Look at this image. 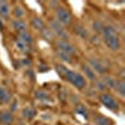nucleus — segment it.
<instances>
[{
    "mask_svg": "<svg viewBox=\"0 0 125 125\" xmlns=\"http://www.w3.org/2000/svg\"><path fill=\"white\" fill-rule=\"evenodd\" d=\"M56 71H58V74L62 79H65L66 81H69L70 84L74 85L75 88H78V89L85 88L86 80H85V78L81 74H79V73L71 71L66 66H62V65H56Z\"/></svg>",
    "mask_w": 125,
    "mask_h": 125,
    "instance_id": "obj_1",
    "label": "nucleus"
},
{
    "mask_svg": "<svg viewBox=\"0 0 125 125\" xmlns=\"http://www.w3.org/2000/svg\"><path fill=\"white\" fill-rule=\"evenodd\" d=\"M103 40L105 45L110 49L116 51L120 49V39L119 35L116 33V30L114 29L113 26H104L103 28Z\"/></svg>",
    "mask_w": 125,
    "mask_h": 125,
    "instance_id": "obj_2",
    "label": "nucleus"
},
{
    "mask_svg": "<svg viewBox=\"0 0 125 125\" xmlns=\"http://www.w3.org/2000/svg\"><path fill=\"white\" fill-rule=\"evenodd\" d=\"M55 15H56V21L61 26H66V25H69L71 23V14H70L69 10L66 8H64V6L56 8Z\"/></svg>",
    "mask_w": 125,
    "mask_h": 125,
    "instance_id": "obj_3",
    "label": "nucleus"
},
{
    "mask_svg": "<svg viewBox=\"0 0 125 125\" xmlns=\"http://www.w3.org/2000/svg\"><path fill=\"white\" fill-rule=\"evenodd\" d=\"M50 30H51V33L55 34L60 40L68 41L69 35H68V33H66L65 28H62V26L56 21V20H51V21H50Z\"/></svg>",
    "mask_w": 125,
    "mask_h": 125,
    "instance_id": "obj_4",
    "label": "nucleus"
},
{
    "mask_svg": "<svg viewBox=\"0 0 125 125\" xmlns=\"http://www.w3.org/2000/svg\"><path fill=\"white\" fill-rule=\"evenodd\" d=\"M100 101H101V104L105 108H108V109H110V110H113V111H116L118 109H119V103L116 101V99L114 98L113 95H110V94H101L100 95Z\"/></svg>",
    "mask_w": 125,
    "mask_h": 125,
    "instance_id": "obj_5",
    "label": "nucleus"
},
{
    "mask_svg": "<svg viewBox=\"0 0 125 125\" xmlns=\"http://www.w3.org/2000/svg\"><path fill=\"white\" fill-rule=\"evenodd\" d=\"M58 48H59V51H61V53H65V54H68V55L75 54V48L70 43H68V41L59 40V41H58Z\"/></svg>",
    "mask_w": 125,
    "mask_h": 125,
    "instance_id": "obj_6",
    "label": "nucleus"
},
{
    "mask_svg": "<svg viewBox=\"0 0 125 125\" xmlns=\"http://www.w3.org/2000/svg\"><path fill=\"white\" fill-rule=\"evenodd\" d=\"M89 62H90V65H91L90 68L94 71H98V73H100V74H103V73L106 71V68H105V65H104L103 61H100L98 59H90Z\"/></svg>",
    "mask_w": 125,
    "mask_h": 125,
    "instance_id": "obj_7",
    "label": "nucleus"
},
{
    "mask_svg": "<svg viewBox=\"0 0 125 125\" xmlns=\"http://www.w3.org/2000/svg\"><path fill=\"white\" fill-rule=\"evenodd\" d=\"M14 121L13 118V114L10 111H1L0 113V123L4 124V125H10Z\"/></svg>",
    "mask_w": 125,
    "mask_h": 125,
    "instance_id": "obj_8",
    "label": "nucleus"
},
{
    "mask_svg": "<svg viewBox=\"0 0 125 125\" xmlns=\"http://www.w3.org/2000/svg\"><path fill=\"white\" fill-rule=\"evenodd\" d=\"M11 100V94L6 88H0V103L8 104Z\"/></svg>",
    "mask_w": 125,
    "mask_h": 125,
    "instance_id": "obj_9",
    "label": "nucleus"
},
{
    "mask_svg": "<svg viewBox=\"0 0 125 125\" xmlns=\"http://www.w3.org/2000/svg\"><path fill=\"white\" fill-rule=\"evenodd\" d=\"M13 28L19 33H23V31H26V23L21 19H16L13 21Z\"/></svg>",
    "mask_w": 125,
    "mask_h": 125,
    "instance_id": "obj_10",
    "label": "nucleus"
},
{
    "mask_svg": "<svg viewBox=\"0 0 125 125\" xmlns=\"http://www.w3.org/2000/svg\"><path fill=\"white\" fill-rule=\"evenodd\" d=\"M10 14V6L8 1H0V15L3 18H8Z\"/></svg>",
    "mask_w": 125,
    "mask_h": 125,
    "instance_id": "obj_11",
    "label": "nucleus"
},
{
    "mask_svg": "<svg viewBox=\"0 0 125 125\" xmlns=\"http://www.w3.org/2000/svg\"><path fill=\"white\" fill-rule=\"evenodd\" d=\"M18 40L23 41L24 44L29 45L31 41H33V38H31V35L28 33V31H23V33H19V39Z\"/></svg>",
    "mask_w": 125,
    "mask_h": 125,
    "instance_id": "obj_12",
    "label": "nucleus"
},
{
    "mask_svg": "<svg viewBox=\"0 0 125 125\" xmlns=\"http://www.w3.org/2000/svg\"><path fill=\"white\" fill-rule=\"evenodd\" d=\"M31 25H33V28L36 29V30H43L44 29V21L40 18H34L31 20Z\"/></svg>",
    "mask_w": 125,
    "mask_h": 125,
    "instance_id": "obj_13",
    "label": "nucleus"
},
{
    "mask_svg": "<svg viewBox=\"0 0 125 125\" xmlns=\"http://www.w3.org/2000/svg\"><path fill=\"white\" fill-rule=\"evenodd\" d=\"M83 70H84V73H85V75L89 78V79H91V80H94L95 79V73H94V70L90 68V66H84L83 68Z\"/></svg>",
    "mask_w": 125,
    "mask_h": 125,
    "instance_id": "obj_14",
    "label": "nucleus"
},
{
    "mask_svg": "<svg viewBox=\"0 0 125 125\" xmlns=\"http://www.w3.org/2000/svg\"><path fill=\"white\" fill-rule=\"evenodd\" d=\"M95 123L98 125H111V121L106 118H104V116H98L95 119Z\"/></svg>",
    "mask_w": 125,
    "mask_h": 125,
    "instance_id": "obj_15",
    "label": "nucleus"
},
{
    "mask_svg": "<svg viewBox=\"0 0 125 125\" xmlns=\"http://www.w3.org/2000/svg\"><path fill=\"white\" fill-rule=\"evenodd\" d=\"M24 116L25 118H28V119H31L34 115H35V110L34 109H31V108H26L25 110H24Z\"/></svg>",
    "mask_w": 125,
    "mask_h": 125,
    "instance_id": "obj_16",
    "label": "nucleus"
},
{
    "mask_svg": "<svg viewBox=\"0 0 125 125\" xmlns=\"http://www.w3.org/2000/svg\"><path fill=\"white\" fill-rule=\"evenodd\" d=\"M16 48H18L20 51H28V48H29V45L24 44L23 41H20V40H16Z\"/></svg>",
    "mask_w": 125,
    "mask_h": 125,
    "instance_id": "obj_17",
    "label": "nucleus"
},
{
    "mask_svg": "<svg viewBox=\"0 0 125 125\" xmlns=\"http://www.w3.org/2000/svg\"><path fill=\"white\" fill-rule=\"evenodd\" d=\"M14 13H15V16L18 18V19H20L23 15H24V11H23V9L20 8V6H18V8H15V10H14Z\"/></svg>",
    "mask_w": 125,
    "mask_h": 125,
    "instance_id": "obj_18",
    "label": "nucleus"
},
{
    "mask_svg": "<svg viewBox=\"0 0 125 125\" xmlns=\"http://www.w3.org/2000/svg\"><path fill=\"white\" fill-rule=\"evenodd\" d=\"M59 56H60V59L61 60H65V61H71V59H70V55H68V54H65V53H61V51H59Z\"/></svg>",
    "mask_w": 125,
    "mask_h": 125,
    "instance_id": "obj_19",
    "label": "nucleus"
},
{
    "mask_svg": "<svg viewBox=\"0 0 125 125\" xmlns=\"http://www.w3.org/2000/svg\"><path fill=\"white\" fill-rule=\"evenodd\" d=\"M36 96H38V99H43V100L49 98V95H48L46 93H44V91H38L36 93Z\"/></svg>",
    "mask_w": 125,
    "mask_h": 125,
    "instance_id": "obj_20",
    "label": "nucleus"
}]
</instances>
